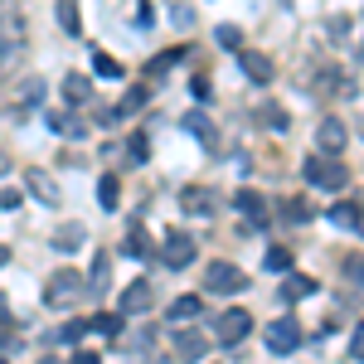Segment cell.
<instances>
[{
  "mask_svg": "<svg viewBox=\"0 0 364 364\" xmlns=\"http://www.w3.org/2000/svg\"><path fill=\"white\" fill-rule=\"evenodd\" d=\"M25 54V15L15 0H0V73H10Z\"/></svg>",
  "mask_w": 364,
  "mask_h": 364,
  "instance_id": "obj_1",
  "label": "cell"
},
{
  "mask_svg": "<svg viewBox=\"0 0 364 364\" xmlns=\"http://www.w3.org/2000/svg\"><path fill=\"white\" fill-rule=\"evenodd\" d=\"M78 296H83V277H78L73 267L54 272V277H49V287H44V301H49V306H58V311H63V306H73Z\"/></svg>",
  "mask_w": 364,
  "mask_h": 364,
  "instance_id": "obj_2",
  "label": "cell"
},
{
  "mask_svg": "<svg viewBox=\"0 0 364 364\" xmlns=\"http://www.w3.org/2000/svg\"><path fill=\"white\" fill-rule=\"evenodd\" d=\"M301 175H306L311 185H326V190H340L345 185V166L331 161V156H306L301 161Z\"/></svg>",
  "mask_w": 364,
  "mask_h": 364,
  "instance_id": "obj_3",
  "label": "cell"
},
{
  "mask_svg": "<svg viewBox=\"0 0 364 364\" xmlns=\"http://www.w3.org/2000/svg\"><path fill=\"white\" fill-rule=\"evenodd\" d=\"M248 331H252V316H248L243 306L224 311V316H219V326H214L219 345H238V340H248Z\"/></svg>",
  "mask_w": 364,
  "mask_h": 364,
  "instance_id": "obj_4",
  "label": "cell"
},
{
  "mask_svg": "<svg viewBox=\"0 0 364 364\" xmlns=\"http://www.w3.org/2000/svg\"><path fill=\"white\" fill-rule=\"evenodd\" d=\"M161 262H166V267H175V272H180V267H190V262H195V238H190V233H180V228H175V233H166Z\"/></svg>",
  "mask_w": 364,
  "mask_h": 364,
  "instance_id": "obj_5",
  "label": "cell"
},
{
  "mask_svg": "<svg viewBox=\"0 0 364 364\" xmlns=\"http://www.w3.org/2000/svg\"><path fill=\"white\" fill-rule=\"evenodd\" d=\"M296 345H301V326H296L291 316H282V321L267 326V350H272V355H291Z\"/></svg>",
  "mask_w": 364,
  "mask_h": 364,
  "instance_id": "obj_6",
  "label": "cell"
},
{
  "mask_svg": "<svg viewBox=\"0 0 364 364\" xmlns=\"http://www.w3.org/2000/svg\"><path fill=\"white\" fill-rule=\"evenodd\" d=\"M204 287H209V291H219V296H233V291H243V287H248V277H243L233 262H214V267H209V277H204Z\"/></svg>",
  "mask_w": 364,
  "mask_h": 364,
  "instance_id": "obj_7",
  "label": "cell"
},
{
  "mask_svg": "<svg viewBox=\"0 0 364 364\" xmlns=\"http://www.w3.org/2000/svg\"><path fill=\"white\" fill-rule=\"evenodd\" d=\"M345 136H350V132H345L340 117H321V127H316V146H321V156L336 161L340 151H345Z\"/></svg>",
  "mask_w": 364,
  "mask_h": 364,
  "instance_id": "obj_8",
  "label": "cell"
},
{
  "mask_svg": "<svg viewBox=\"0 0 364 364\" xmlns=\"http://www.w3.org/2000/svg\"><path fill=\"white\" fill-rule=\"evenodd\" d=\"M180 209L195 214V219H204V214L219 209V199H214V190H204V185H185V190H180Z\"/></svg>",
  "mask_w": 364,
  "mask_h": 364,
  "instance_id": "obj_9",
  "label": "cell"
},
{
  "mask_svg": "<svg viewBox=\"0 0 364 364\" xmlns=\"http://www.w3.org/2000/svg\"><path fill=\"white\" fill-rule=\"evenodd\" d=\"M180 127H185L190 136H199L204 146H209V151H219V127L209 122V112H204V107H195V112H185V117H180Z\"/></svg>",
  "mask_w": 364,
  "mask_h": 364,
  "instance_id": "obj_10",
  "label": "cell"
},
{
  "mask_svg": "<svg viewBox=\"0 0 364 364\" xmlns=\"http://www.w3.org/2000/svg\"><path fill=\"white\" fill-rule=\"evenodd\" d=\"M25 185H29V195H34V199H44V204H58V199H63L49 170H25Z\"/></svg>",
  "mask_w": 364,
  "mask_h": 364,
  "instance_id": "obj_11",
  "label": "cell"
},
{
  "mask_svg": "<svg viewBox=\"0 0 364 364\" xmlns=\"http://www.w3.org/2000/svg\"><path fill=\"white\" fill-rule=\"evenodd\" d=\"M175 355H180V360H204V355H209V340L199 336V331H180V336H175Z\"/></svg>",
  "mask_w": 364,
  "mask_h": 364,
  "instance_id": "obj_12",
  "label": "cell"
},
{
  "mask_svg": "<svg viewBox=\"0 0 364 364\" xmlns=\"http://www.w3.org/2000/svg\"><path fill=\"white\" fill-rule=\"evenodd\" d=\"M331 224L364 233V209H360V204H350V199H340V204H331Z\"/></svg>",
  "mask_w": 364,
  "mask_h": 364,
  "instance_id": "obj_13",
  "label": "cell"
},
{
  "mask_svg": "<svg viewBox=\"0 0 364 364\" xmlns=\"http://www.w3.org/2000/svg\"><path fill=\"white\" fill-rule=\"evenodd\" d=\"M151 306V282H132L127 291H122V316H136V311Z\"/></svg>",
  "mask_w": 364,
  "mask_h": 364,
  "instance_id": "obj_14",
  "label": "cell"
},
{
  "mask_svg": "<svg viewBox=\"0 0 364 364\" xmlns=\"http://www.w3.org/2000/svg\"><path fill=\"white\" fill-rule=\"evenodd\" d=\"M63 97H68V102H78V107H83L87 97H92V83H87L83 73H68V78H63Z\"/></svg>",
  "mask_w": 364,
  "mask_h": 364,
  "instance_id": "obj_15",
  "label": "cell"
},
{
  "mask_svg": "<svg viewBox=\"0 0 364 364\" xmlns=\"http://www.w3.org/2000/svg\"><path fill=\"white\" fill-rule=\"evenodd\" d=\"M199 311H204L199 296H175V301H170V321H175V326H180V321H195Z\"/></svg>",
  "mask_w": 364,
  "mask_h": 364,
  "instance_id": "obj_16",
  "label": "cell"
},
{
  "mask_svg": "<svg viewBox=\"0 0 364 364\" xmlns=\"http://www.w3.org/2000/svg\"><path fill=\"white\" fill-rule=\"evenodd\" d=\"M243 73H248L252 83H267V78H272V63H267V54H243Z\"/></svg>",
  "mask_w": 364,
  "mask_h": 364,
  "instance_id": "obj_17",
  "label": "cell"
},
{
  "mask_svg": "<svg viewBox=\"0 0 364 364\" xmlns=\"http://www.w3.org/2000/svg\"><path fill=\"white\" fill-rule=\"evenodd\" d=\"M58 25H63V34H83V20H78V0H58Z\"/></svg>",
  "mask_w": 364,
  "mask_h": 364,
  "instance_id": "obj_18",
  "label": "cell"
},
{
  "mask_svg": "<svg viewBox=\"0 0 364 364\" xmlns=\"http://www.w3.org/2000/svg\"><path fill=\"white\" fill-rule=\"evenodd\" d=\"M311 291H316V277H301L296 272V277H287V287H282V301H296V296H311Z\"/></svg>",
  "mask_w": 364,
  "mask_h": 364,
  "instance_id": "obj_19",
  "label": "cell"
},
{
  "mask_svg": "<svg viewBox=\"0 0 364 364\" xmlns=\"http://www.w3.org/2000/svg\"><path fill=\"white\" fill-rule=\"evenodd\" d=\"M233 204H238V209H243L248 219H257V224H262V214H267V204H262V195H252V190H238V199H233Z\"/></svg>",
  "mask_w": 364,
  "mask_h": 364,
  "instance_id": "obj_20",
  "label": "cell"
},
{
  "mask_svg": "<svg viewBox=\"0 0 364 364\" xmlns=\"http://www.w3.org/2000/svg\"><path fill=\"white\" fill-rule=\"evenodd\" d=\"M92 73H97V78H122V63H117L112 54L97 49V54H92Z\"/></svg>",
  "mask_w": 364,
  "mask_h": 364,
  "instance_id": "obj_21",
  "label": "cell"
},
{
  "mask_svg": "<svg viewBox=\"0 0 364 364\" xmlns=\"http://www.w3.org/2000/svg\"><path fill=\"white\" fill-rule=\"evenodd\" d=\"M49 127L63 132V136H78V132H83V127H78V117L68 112V107H63V112H49Z\"/></svg>",
  "mask_w": 364,
  "mask_h": 364,
  "instance_id": "obj_22",
  "label": "cell"
},
{
  "mask_svg": "<svg viewBox=\"0 0 364 364\" xmlns=\"http://www.w3.org/2000/svg\"><path fill=\"white\" fill-rule=\"evenodd\" d=\"M87 326H92L97 336H107V340L122 336V316H97V321H87Z\"/></svg>",
  "mask_w": 364,
  "mask_h": 364,
  "instance_id": "obj_23",
  "label": "cell"
},
{
  "mask_svg": "<svg viewBox=\"0 0 364 364\" xmlns=\"http://www.w3.org/2000/svg\"><path fill=\"white\" fill-rule=\"evenodd\" d=\"M117 199H122V190H117V180L107 175V180L97 185V204H102V209H117Z\"/></svg>",
  "mask_w": 364,
  "mask_h": 364,
  "instance_id": "obj_24",
  "label": "cell"
},
{
  "mask_svg": "<svg viewBox=\"0 0 364 364\" xmlns=\"http://www.w3.org/2000/svg\"><path fill=\"white\" fill-rule=\"evenodd\" d=\"M127 252H132V257H146V252H151V238H146V228H132V238H127Z\"/></svg>",
  "mask_w": 364,
  "mask_h": 364,
  "instance_id": "obj_25",
  "label": "cell"
},
{
  "mask_svg": "<svg viewBox=\"0 0 364 364\" xmlns=\"http://www.w3.org/2000/svg\"><path fill=\"white\" fill-rule=\"evenodd\" d=\"M54 243H58L63 252H73L78 243H83V228H78V224H73V228H58V238H54Z\"/></svg>",
  "mask_w": 364,
  "mask_h": 364,
  "instance_id": "obj_26",
  "label": "cell"
},
{
  "mask_svg": "<svg viewBox=\"0 0 364 364\" xmlns=\"http://www.w3.org/2000/svg\"><path fill=\"white\" fill-rule=\"evenodd\" d=\"M141 102H146V87H132V92H127V102L117 107V117H132V112L141 107Z\"/></svg>",
  "mask_w": 364,
  "mask_h": 364,
  "instance_id": "obj_27",
  "label": "cell"
},
{
  "mask_svg": "<svg viewBox=\"0 0 364 364\" xmlns=\"http://www.w3.org/2000/svg\"><path fill=\"white\" fill-rule=\"evenodd\" d=\"M267 267H272V272H287V267H291V252L287 248H267Z\"/></svg>",
  "mask_w": 364,
  "mask_h": 364,
  "instance_id": "obj_28",
  "label": "cell"
},
{
  "mask_svg": "<svg viewBox=\"0 0 364 364\" xmlns=\"http://www.w3.org/2000/svg\"><path fill=\"white\" fill-rule=\"evenodd\" d=\"M282 214H287V219H311V204H306V199H287Z\"/></svg>",
  "mask_w": 364,
  "mask_h": 364,
  "instance_id": "obj_29",
  "label": "cell"
},
{
  "mask_svg": "<svg viewBox=\"0 0 364 364\" xmlns=\"http://www.w3.org/2000/svg\"><path fill=\"white\" fill-rule=\"evenodd\" d=\"M219 44H224V49H238V44H243L238 25H219Z\"/></svg>",
  "mask_w": 364,
  "mask_h": 364,
  "instance_id": "obj_30",
  "label": "cell"
},
{
  "mask_svg": "<svg viewBox=\"0 0 364 364\" xmlns=\"http://www.w3.org/2000/svg\"><path fill=\"white\" fill-rule=\"evenodd\" d=\"M180 58H185V49H170V54H161L156 63H151V73H166L170 63H180Z\"/></svg>",
  "mask_w": 364,
  "mask_h": 364,
  "instance_id": "obj_31",
  "label": "cell"
},
{
  "mask_svg": "<svg viewBox=\"0 0 364 364\" xmlns=\"http://www.w3.org/2000/svg\"><path fill=\"white\" fill-rule=\"evenodd\" d=\"M39 97H44V83H39V78H29V83L20 87V102H39Z\"/></svg>",
  "mask_w": 364,
  "mask_h": 364,
  "instance_id": "obj_32",
  "label": "cell"
},
{
  "mask_svg": "<svg viewBox=\"0 0 364 364\" xmlns=\"http://www.w3.org/2000/svg\"><path fill=\"white\" fill-rule=\"evenodd\" d=\"M350 360H360V364H364V321L355 326V340H350Z\"/></svg>",
  "mask_w": 364,
  "mask_h": 364,
  "instance_id": "obj_33",
  "label": "cell"
},
{
  "mask_svg": "<svg viewBox=\"0 0 364 364\" xmlns=\"http://www.w3.org/2000/svg\"><path fill=\"white\" fill-rule=\"evenodd\" d=\"M83 331H92V326H87V321H68V326H63V331H58V340H78V336H83Z\"/></svg>",
  "mask_w": 364,
  "mask_h": 364,
  "instance_id": "obj_34",
  "label": "cell"
},
{
  "mask_svg": "<svg viewBox=\"0 0 364 364\" xmlns=\"http://www.w3.org/2000/svg\"><path fill=\"white\" fill-rule=\"evenodd\" d=\"M127 146H132V161H146V156H151V141L146 136H132Z\"/></svg>",
  "mask_w": 364,
  "mask_h": 364,
  "instance_id": "obj_35",
  "label": "cell"
},
{
  "mask_svg": "<svg viewBox=\"0 0 364 364\" xmlns=\"http://www.w3.org/2000/svg\"><path fill=\"white\" fill-rule=\"evenodd\" d=\"M345 277H350V282H364V257H345Z\"/></svg>",
  "mask_w": 364,
  "mask_h": 364,
  "instance_id": "obj_36",
  "label": "cell"
},
{
  "mask_svg": "<svg viewBox=\"0 0 364 364\" xmlns=\"http://www.w3.org/2000/svg\"><path fill=\"white\" fill-rule=\"evenodd\" d=\"M92 287H107V262H102V257L92 262Z\"/></svg>",
  "mask_w": 364,
  "mask_h": 364,
  "instance_id": "obj_37",
  "label": "cell"
},
{
  "mask_svg": "<svg viewBox=\"0 0 364 364\" xmlns=\"http://www.w3.org/2000/svg\"><path fill=\"white\" fill-rule=\"evenodd\" d=\"M20 204V190H0V209H15Z\"/></svg>",
  "mask_w": 364,
  "mask_h": 364,
  "instance_id": "obj_38",
  "label": "cell"
},
{
  "mask_svg": "<svg viewBox=\"0 0 364 364\" xmlns=\"http://www.w3.org/2000/svg\"><path fill=\"white\" fill-rule=\"evenodd\" d=\"M68 364H102V360H97L92 350H78V355H73V360H68Z\"/></svg>",
  "mask_w": 364,
  "mask_h": 364,
  "instance_id": "obj_39",
  "label": "cell"
},
{
  "mask_svg": "<svg viewBox=\"0 0 364 364\" xmlns=\"http://www.w3.org/2000/svg\"><path fill=\"white\" fill-rule=\"evenodd\" d=\"M5 262H10V248H5V243H0V267H5Z\"/></svg>",
  "mask_w": 364,
  "mask_h": 364,
  "instance_id": "obj_40",
  "label": "cell"
},
{
  "mask_svg": "<svg viewBox=\"0 0 364 364\" xmlns=\"http://www.w3.org/2000/svg\"><path fill=\"white\" fill-rule=\"evenodd\" d=\"M0 321H5V296H0Z\"/></svg>",
  "mask_w": 364,
  "mask_h": 364,
  "instance_id": "obj_41",
  "label": "cell"
},
{
  "mask_svg": "<svg viewBox=\"0 0 364 364\" xmlns=\"http://www.w3.org/2000/svg\"><path fill=\"white\" fill-rule=\"evenodd\" d=\"M0 166H5V151H0Z\"/></svg>",
  "mask_w": 364,
  "mask_h": 364,
  "instance_id": "obj_42",
  "label": "cell"
},
{
  "mask_svg": "<svg viewBox=\"0 0 364 364\" xmlns=\"http://www.w3.org/2000/svg\"><path fill=\"white\" fill-rule=\"evenodd\" d=\"M44 364H58V360H44Z\"/></svg>",
  "mask_w": 364,
  "mask_h": 364,
  "instance_id": "obj_43",
  "label": "cell"
},
{
  "mask_svg": "<svg viewBox=\"0 0 364 364\" xmlns=\"http://www.w3.org/2000/svg\"><path fill=\"white\" fill-rule=\"evenodd\" d=\"M360 132H364V122H360Z\"/></svg>",
  "mask_w": 364,
  "mask_h": 364,
  "instance_id": "obj_44",
  "label": "cell"
},
{
  "mask_svg": "<svg viewBox=\"0 0 364 364\" xmlns=\"http://www.w3.org/2000/svg\"><path fill=\"white\" fill-rule=\"evenodd\" d=\"M0 364H5V360H0Z\"/></svg>",
  "mask_w": 364,
  "mask_h": 364,
  "instance_id": "obj_45",
  "label": "cell"
}]
</instances>
